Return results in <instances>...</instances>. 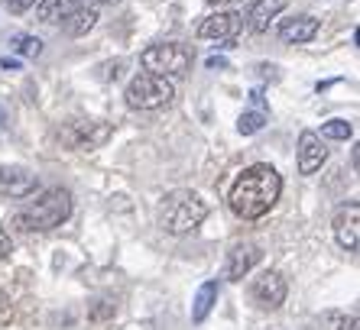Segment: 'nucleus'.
Returning a JSON list of instances; mask_svg holds the SVG:
<instances>
[{"instance_id": "obj_1", "label": "nucleus", "mask_w": 360, "mask_h": 330, "mask_svg": "<svg viewBox=\"0 0 360 330\" xmlns=\"http://www.w3.org/2000/svg\"><path fill=\"white\" fill-rule=\"evenodd\" d=\"M283 194V178L273 165H250L237 175L234 188L227 194V204L240 220H257V217L269 214L273 204Z\"/></svg>"}, {"instance_id": "obj_2", "label": "nucleus", "mask_w": 360, "mask_h": 330, "mask_svg": "<svg viewBox=\"0 0 360 330\" xmlns=\"http://www.w3.org/2000/svg\"><path fill=\"white\" fill-rule=\"evenodd\" d=\"M68 217H72V194L65 188H49L13 217V227L26 233H46L62 227Z\"/></svg>"}, {"instance_id": "obj_3", "label": "nucleus", "mask_w": 360, "mask_h": 330, "mask_svg": "<svg viewBox=\"0 0 360 330\" xmlns=\"http://www.w3.org/2000/svg\"><path fill=\"white\" fill-rule=\"evenodd\" d=\"M208 217V204L195 194V191H169L160 204V223L162 230L172 233V237H185L192 233L195 227H201V220Z\"/></svg>"}, {"instance_id": "obj_4", "label": "nucleus", "mask_w": 360, "mask_h": 330, "mask_svg": "<svg viewBox=\"0 0 360 330\" xmlns=\"http://www.w3.org/2000/svg\"><path fill=\"white\" fill-rule=\"evenodd\" d=\"M39 20L49 26H62L68 36H84L98 23V10L91 0H42Z\"/></svg>"}, {"instance_id": "obj_5", "label": "nucleus", "mask_w": 360, "mask_h": 330, "mask_svg": "<svg viewBox=\"0 0 360 330\" xmlns=\"http://www.w3.org/2000/svg\"><path fill=\"white\" fill-rule=\"evenodd\" d=\"M124 98H127V107H134V110H160V107H166V104H172L176 88H172V81L162 78V74L143 72L127 84Z\"/></svg>"}, {"instance_id": "obj_6", "label": "nucleus", "mask_w": 360, "mask_h": 330, "mask_svg": "<svg viewBox=\"0 0 360 330\" xmlns=\"http://www.w3.org/2000/svg\"><path fill=\"white\" fill-rule=\"evenodd\" d=\"M143 68L153 74H162V78H179L192 68V52L182 42H160V46H150V49L140 55Z\"/></svg>"}, {"instance_id": "obj_7", "label": "nucleus", "mask_w": 360, "mask_h": 330, "mask_svg": "<svg viewBox=\"0 0 360 330\" xmlns=\"http://www.w3.org/2000/svg\"><path fill=\"white\" fill-rule=\"evenodd\" d=\"M59 136L68 149H94L110 136V126L98 124V120H72Z\"/></svg>"}, {"instance_id": "obj_8", "label": "nucleus", "mask_w": 360, "mask_h": 330, "mask_svg": "<svg viewBox=\"0 0 360 330\" xmlns=\"http://www.w3.org/2000/svg\"><path fill=\"white\" fill-rule=\"evenodd\" d=\"M243 29V17L234 13V10H218V13H211L198 23V36L201 39H237V33Z\"/></svg>"}, {"instance_id": "obj_9", "label": "nucleus", "mask_w": 360, "mask_h": 330, "mask_svg": "<svg viewBox=\"0 0 360 330\" xmlns=\"http://www.w3.org/2000/svg\"><path fill=\"white\" fill-rule=\"evenodd\" d=\"M285 295H289V285H285L283 272H276V269H266V272L253 279V298H257L260 308L273 311V308H279L285 301Z\"/></svg>"}, {"instance_id": "obj_10", "label": "nucleus", "mask_w": 360, "mask_h": 330, "mask_svg": "<svg viewBox=\"0 0 360 330\" xmlns=\"http://www.w3.org/2000/svg\"><path fill=\"white\" fill-rule=\"evenodd\" d=\"M263 259V249L257 243H234L231 253H227L224 263V279L227 282H240L243 275H250V269Z\"/></svg>"}, {"instance_id": "obj_11", "label": "nucleus", "mask_w": 360, "mask_h": 330, "mask_svg": "<svg viewBox=\"0 0 360 330\" xmlns=\"http://www.w3.org/2000/svg\"><path fill=\"white\" fill-rule=\"evenodd\" d=\"M36 191V175L23 165H0V194L4 198H30Z\"/></svg>"}, {"instance_id": "obj_12", "label": "nucleus", "mask_w": 360, "mask_h": 330, "mask_svg": "<svg viewBox=\"0 0 360 330\" xmlns=\"http://www.w3.org/2000/svg\"><path fill=\"white\" fill-rule=\"evenodd\" d=\"M325 156H328V149H325V143H321L319 133L302 130L299 133V172L302 175L319 172L321 165H325Z\"/></svg>"}, {"instance_id": "obj_13", "label": "nucleus", "mask_w": 360, "mask_h": 330, "mask_svg": "<svg viewBox=\"0 0 360 330\" xmlns=\"http://www.w3.org/2000/svg\"><path fill=\"white\" fill-rule=\"evenodd\" d=\"M285 7V0H253L247 13H243V26L250 33H266L269 23L279 17V10Z\"/></svg>"}, {"instance_id": "obj_14", "label": "nucleus", "mask_w": 360, "mask_h": 330, "mask_svg": "<svg viewBox=\"0 0 360 330\" xmlns=\"http://www.w3.org/2000/svg\"><path fill=\"white\" fill-rule=\"evenodd\" d=\"M319 36V20L302 13V17H292V20H283L279 23V39L283 42H292V46H302V42H311Z\"/></svg>"}, {"instance_id": "obj_15", "label": "nucleus", "mask_w": 360, "mask_h": 330, "mask_svg": "<svg viewBox=\"0 0 360 330\" xmlns=\"http://www.w3.org/2000/svg\"><path fill=\"white\" fill-rule=\"evenodd\" d=\"M360 207L357 204H351V207H344L341 214L335 217V237H338V243H341L347 253H354L357 249V239H360Z\"/></svg>"}, {"instance_id": "obj_16", "label": "nucleus", "mask_w": 360, "mask_h": 330, "mask_svg": "<svg viewBox=\"0 0 360 330\" xmlns=\"http://www.w3.org/2000/svg\"><path fill=\"white\" fill-rule=\"evenodd\" d=\"M218 305V282H205L195 295V308H192V321L201 324L211 314V308Z\"/></svg>"}, {"instance_id": "obj_17", "label": "nucleus", "mask_w": 360, "mask_h": 330, "mask_svg": "<svg viewBox=\"0 0 360 330\" xmlns=\"http://www.w3.org/2000/svg\"><path fill=\"white\" fill-rule=\"evenodd\" d=\"M10 46H13V52H20V55H26V58H36L42 52V42L36 39V36H26V33L13 36V39H10Z\"/></svg>"}, {"instance_id": "obj_18", "label": "nucleus", "mask_w": 360, "mask_h": 330, "mask_svg": "<svg viewBox=\"0 0 360 330\" xmlns=\"http://www.w3.org/2000/svg\"><path fill=\"white\" fill-rule=\"evenodd\" d=\"M263 124H266V110H247V114L240 117L237 130H240L243 136H253V133L263 130Z\"/></svg>"}, {"instance_id": "obj_19", "label": "nucleus", "mask_w": 360, "mask_h": 330, "mask_svg": "<svg viewBox=\"0 0 360 330\" xmlns=\"http://www.w3.org/2000/svg\"><path fill=\"white\" fill-rule=\"evenodd\" d=\"M321 136H328V140H351L354 126L347 124V120H328V124L321 126Z\"/></svg>"}, {"instance_id": "obj_20", "label": "nucleus", "mask_w": 360, "mask_h": 330, "mask_svg": "<svg viewBox=\"0 0 360 330\" xmlns=\"http://www.w3.org/2000/svg\"><path fill=\"white\" fill-rule=\"evenodd\" d=\"M114 311H117V308L110 305V301H98V308H91L88 317H91V321H108V317H114Z\"/></svg>"}, {"instance_id": "obj_21", "label": "nucleus", "mask_w": 360, "mask_h": 330, "mask_svg": "<svg viewBox=\"0 0 360 330\" xmlns=\"http://www.w3.org/2000/svg\"><path fill=\"white\" fill-rule=\"evenodd\" d=\"M36 0H4V7L10 10V13H23V10H30Z\"/></svg>"}, {"instance_id": "obj_22", "label": "nucleus", "mask_w": 360, "mask_h": 330, "mask_svg": "<svg viewBox=\"0 0 360 330\" xmlns=\"http://www.w3.org/2000/svg\"><path fill=\"white\" fill-rule=\"evenodd\" d=\"M13 253V243H10V233L0 227V259H7Z\"/></svg>"}, {"instance_id": "obj_23", "label": "nucleus", "mask_w": 360, "mask_h": 330, "mask_svg": "<svg viewBox=\"0 0 360 330\" xmlns=\"http://www.w3.org/2000/svg\"><path fill=\"white\" fill-rule=\"evenodd\" d=\"M341 330H357V317H344V321H341Z\"/></svg>"}, {"instance_id": "obj_24", "label": "nucleus", "mask_w": 360, "mask_h": 330, "mask_svg": "<svg viewBox=\"0 0 360 330\" xmlns=\"http://www.w3.org/2000/svg\"><path fill=\"white\" fill-rule=\"evenodd\" d=\"M208 7H227V4H237V0H205Z\"/></svg>"}, {"instance_id": "obj_25", "label": "nucleus", "mask_w": 360, "mask_h": 330, "mask_svg": "<svg viewBox=\"0 0 360 330\" xmlns=\"http://www.w3.org/2000/svg\"><path fill=\"white\" fill-rule=\"evenodd\" d=\"M98 4H117V0H98Z\"/></svg>"}]
</instances>
